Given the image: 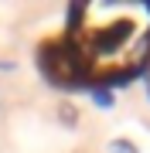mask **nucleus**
Returning a JSON list of instances; mask_svg holds the SVG:
<instances>
[{
	"instance_id": "nucleus-1",
	"label": "nucleus",
	"mask_w": 150,
	"mask_h": 153,
	"mask_svg": "<svg viewBox=\"0 0 150 153\" xmlns=\"http://www.w3.org/2000/svg\"><path fill=\"white\" fill-rule=\"evenodd\" d=\"M68 44L82 58L85 75L92 78H119L130 75L147 55L150 10L147 7H99L85 4L72 14Z\"/></svg>"
},
{
	"instance_id": "nucleus-2",
	"label": "nucleus",
	"mask_w": 150,
	"mask_h": 153,
	"mask_svg": "<svg viewBox=\"0 0 150 153\" xmlns=\"http://www.w3.org/2000/svg\"><path fill=\"white\" fill-rule=\"evenodd\" d=\"M41 71L48 75L51 85H85L89 82V75H85V65L82 58L75 55V48L68 41H58V44H48L45 51H41Z\"/></svg>"
},
{
	"instance_id": "nucleus-3",
	"label": "nucleus",
	"mask_w": 150,
	"mask_h": 153,
	"mask_svg": "<svg viewBox=\"0 0 150 153\" xmlns=\"http://www.w3.org/2000/svg\"><path fill=\"white\" fill-rule=\"evenodd\" d=\"M55 112H58V123H61V126H75V123H78V109H75L72 102H58Z\"/></svg>"
},
{
	"instance_id": "nucleus-4",
	"label": "nucleus",
	"mask_w": 150,
	"mask_h": 153,
	"mask_svg": "<svg viewBox=\"0 0 150 153\" xmlns=\"http://www.w3.org/2000/svg\"><path fill=\"white\" fill-rule=\"evenodd\" d=\"M109 153H137V146L130 140H113L109 143Z\"/></svg>"
},
{
	"instance_id": "nucleus-5",
	"label": "nucleus",
	"mask_w": 150,
	"mask_h": 153,
	"mask_svg": "<svg viewBox=\"0 0 150 153\" xmlns=\"http://www.w3.org/2000/svg\"><path fill=\"white\" fill-rule=\"evenodd\" d=\"M92 99H96V105H102V109H106V105H113V92H106V88H96Z\"/></svg>"
}]
</instances>
